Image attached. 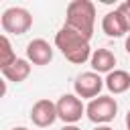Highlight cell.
<instances>
[{
  "label": "cell",
  "mask_w": 130,
  "mask_h": 130,
  "mask_svg": "<svg viewBox=\"0 0 130 130\" xmlns=\"http://www.w3.org/2000/svg\"><path fill=\"white\" fill-rule=\"evenodd\" d=\"M55 47L63 53V57L75 65H81L85 61H89L91 57V47H89V39H85L81 32L69 28V26H61L55 32Z\"/></svg>",
  "instance_id": "1"
},
{
  "label": "cell",
  "mask_w": 130,
  "mask_h": 130,
  "mask_svg": "<svg viewBox=\"0 0 130 130\" xmlns=\"http://www.w3.org/2000/svg\"><path fill=\"white\" fill-rule=\"evenodd\" d=\"M65 26L81 32L85 39H91L95 26V6L89 0H73L65 10Z\"/></svg>",
  "instance_id": "2"
},
{
  "label": "cell",
  "mask_w": 130,
  "mask_h": 130,
  "mask_svg": "<svg viewBox=\"0 0 130 130\" xmlns=\"http://www.w3.org/2000/svg\"><path fill=\"white\" fill-rule=\"evenodd\" d=\"M116 114H118V102L112 95H98L89 100V104L85 106V116L98 126L112 122Z\"/></svg>",
  "instance_id": "3"
},
{
  "label": "cell",
  "mask_w": 130,
  "mask_h": 130,
  "mask_svg": "<svg viewBox=\"0 0 130 130\" xmlns=\"http://www.w3.org/2000/svg\"><path fill=\"white\" fill-rule=\"evenodd\" d=\"M0 24L4 28V32L10 35H24L30 30L32 26V14L22 8V6H10L2 12L0 16Z\"/></svg>",
  "instance_id": "4"
},
{
  "label": "cell",
  "mask_w": 130,
  "mask_h": 130,
  "mask_svg": "<svg viewBox=\"0 0 130 130\" xmlns=\"http://www.w3.org/2000/svg\"><path fill=\"white\" fill-rule=\"evenodd\" d=\"M55 108H57V118L63 120L65 124H75L85 114V106L75 93H63L55 102Z\"/></svg>",
  "instance_id": "5"
},
{
  "label": "cell",
  "mask_w": 130,
  "mask_h": 130,
  "mask_svg": "<svg viewBox=\"0 0 130 130\" xmlns=\"http://www.w3.org/2000/svg\"><path fill=\"white\" fill-rule=\"evenodd\" d=\"M104 87V79L100 77V73L95 71H85V73H79L73 81V91L79 100H93L100 95Z\"/></svg>",
  "instance_id": "6"
},
{
  "label": "cell",
  "mask_w": 130,
  "mask_h": 130,
  "mask_svg": "<svg viewBox=\"0 0 130 130\" xmlns=\"http://www.w3.org/2000/svg\"><path fill=\"white\" fill-rule=\"evenodd\" d=\"M30 120L35 126L39 128H47L51 126L55 120H57V108H55V102L47 100V98H41L32 104L30 108Z\"/></svg>",
  "instance_id": "7"
},
{
  "label": "cell",
  "mask_w": 130,
  "mask_h": 130,
  "mask_svg": "<svg viewBox=\"0 0 130 130\" xmlns=\"http://www.w3.org/2000/svg\"><path fill=\"white\" fill-rule=\"evenodd\" d=\"M26 61L32 65H49L53 61V47L45 39H32L26 45Z\"/></svg>",
  "instance_id": "8"
},
{
  "label": "cell",
  "mask_w": 130,
  "mask_h": 130,
  "mask_svg": "<svg viewBox=\"0 0 130 130\" xmlns=\"http://www.w3.org/2000/svg\"><path fill=\"white\" fill-rule=\"evenodd\" d=\"M89 63H91V71L108 75L110 71L116 69V55L110 49H95L89 57Z\"/></svg>",
  "instance_id": "9"
},
{
  "label": "cell",
  "mask_w": 130,
  "mask_h": 130,
  "mask_svg": "<svg viewBox=\"0 0 130 130\" xmlns=\"http://www.w3.org/2000/svg\"><path fill=\"white\" fill-rule=\"evenodd\" d=\"M104 85H106L108 91L114 93V95L124 93V91L130 89V73L124 71V69H114V71H110V73L106 75Z\"/></svg>",
  "instance_id": "10"
},
{
  "label": "cell",
  "mask_w": 130,
  "mask_h": 130,
  "mask_svg": "<svg viewBox=\"0 0 130 130\" xmlns=\"http://www.w3.org/2000/svg\"><path fill=\"white\" fill-rule=\"evenodd\" d=\"M102 30L108 35V37H124L128 30H126V24H124V18L120 16L118 10H110L104 18H102Z\"/></svg>",
  "instance_id": "11"
},
{
  "label": "cell",
  "mask_w": 130,
  "mask_h": 130,
  "mask_svg": "<svg viewBox=\"0 0 130 130\" xmlns=\"http://www.w3.org/2000/svg\"><path fill=\"white\" fill-rule=\"evenodd\" d=\"M2 75H4L6 81L20 83V81H24V79L30 75V63H28L26 59H22V57H16V61L10 63V65L2 71Z\"/></svg>",
  "instance_id": "12"
},
{
  "label": "cell",
  "mask_w": 130,
  "mask_h": 130,
  "mask_svg": "<svg viewBox=\"0 0 130 130\" xmlns=\"http://www.w3.org/2000/svg\"><path fill=\"white\" fill-rule=\"evenodd\" d=\"M14 61H16V53H14V49H12L10 39H8L6 35H0V73H2L10 63H14Z\"/></svg>",
  "instance_id": "13"
},
{
  "label": "cell",
  "mask_w": 130,
  "mask_h": 130,
  "mask_svg": "<svg viewBox=\"0 0 130 130\" xmlns=\"http://www.w3.org/2000/svg\"><path fill=\"white\" fill-rule=\"evenodd\" d=\"M118 12H120V16L124 18V24H126V30H128V35H130V4L124 0V2H120L118 4V8H116Z\"/></svg>",
  "instance_id": "14"
},
{
  "label": "cell",
  "mask_w": 130,
  "mask_h": 130,
  "mask_svg": "<svg viewBox=\"0 0 130 130\" xmlns=\"http://www.w3.org/2000/svg\"><path fill=\"white\" fill-rule=\"evenodd\" d=\"M6 89H8L6 87V81H4V77H0V100L6 95Z\"/></svg>",
  "instance_id": "15"
},
{
  "label": "cell",
  "mask_w": 130,
  "mask_h": 130,
  "mask_svg": "<svg viewBox=\"0 0 130 130\" xmlns=\"http://www.w3.org/2000/svg\"><path fill=\"white\" fill-rule=\"evenodd\" d=\"M61 130H81V128H79V126H75V124H65Z\"/></svg>",
  "instance_id": "16"
},
{
  "label": "cell",
  "mask_w": 130,
  "mask_h": 130,
  "mask_svg": "<svg viewBox=\"0 0 130 130\" xmlns=\"http://www.w3.org/2000/svg\"><path fill=\"white\" fill-rule=\"evenodd\" d=\"M124 49H126V53L130 55V35L126 37V41H124Z\"/></svg>",
  "instance_id": "17"
},
{
  "label": "cell",
  "mask_w": 130,
  "mask_h": 130,
  "mask_svg": "<svg viewBox=\"0 0 130 130\" xmlns=\"http://www.w3.org/2000/svg\"><path fill=\"white\" fill-rule=\"evenodd\" d=\"M93 130H112V128H110V126H106V124H102V126H95Z\"/></svg>",
  "instance_id": "18"
},
{
  "label": "cell",
  "mask_w": 130,
  "mask_h": 130,
  "mask_svg": "<svg viewBox=\"0 0 130 130\" xmlns=\"http://www.w3.org/2000/svg\"><path fill=\"white\" fill-rule=\"evenodd\" d=\"M126 128L130 130V110H128V114H126Z\"/></svg>",
  "instance_id": "19"
},
{
  "label": "cell",
  "mask_w": 130,
  "mask_h": 130,
  "mask_svg": "<svg viewBox=\"0 0 130 130\" xmlns=\"http://www.w3.org/2000/svg\"><path fill=\"white\" fill-rule=\"evenodd\" d=\"M10 130H28V128H24V126H14V128H10Z\"/></svg>",
  "instance_id": "20"
},
{
  "label": "cell",
  "mask_w": 130,
  "mask_h": 130,
  "mask_svg": "<svg viewBox=\"0 0 130 130\" xmlns=\"http://www.w3.org/2000/svg\"><path fill=\"white\" fill-rule=\"evenodd\" d=\"M126 2H128V4H130V0H126Z\"/></svg>",
  "instance_id": "21"
}]
</instances>
